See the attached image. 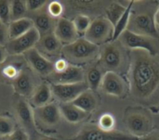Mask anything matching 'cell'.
Masks as SVG:
<instances>
[{"label":"cell","instance_id":"cell-37","mask_svg":"<svg viewBox=\"0 0 159 140\" xmlns=\"http://www.w3.org/2000/svg\"><path fill=\"white\" fill-rule=\"evenodd\" d=\"M140 140H159V128L153 129L151 133L143 138H141Z\"/></svg>","mask_w":159,"mask_h":140},{"label":"cell","instance_id":"cell-12","mask_svg":"<svg viewBox=\"0 0 159 140\" xmlns=\"http://www.w3.org/2000/svg\"><path fill=\"white\" fill-rule=\"evenodd\" d=\"M85 73L80 67L69 65L65 70L61 72H53L48 79L53 83V85H67L84 82Z\"/></svg>","mask_w":159,"mask_h":140},{"label":"cell","instance_id":"cell-35","mask_svg":"<svg viewBox=\"0 0 159 140\" xmlns=\"http://www.w3.org/2000/svg\"><path fill=\"white\" fill-rule=\"evenodd\" d=\"M47 4V1L44 0H29L26 1L27 10L30 11H36L40 8H42Z\"/></svg>","mask_w":159,"mask_h":140},{"label":"cell","instance_id":"cell-32","mask_svg":"<svg viewBox=\"0 0 159 140\" xmlns=\"http://www.w3.org/2000/svg\"><path fill=\"white\" fill-rule=\"evenodd\" d=\"M0 20L6 25H9V23L11 22L10 1L0 0Z\"/></svg>","mask_w":159,"mask_h":140},{"label":"cell","instance_id":"cell-24","mask_svg":"<svg viewBox=\"0 0 159 140\" xmlns=\"http://www.w3.org/2000/svg\"><path fill=\"white\" fill-rule=\"evenodd\" d=\"M103 71L99 66H93L91 67L86 73L85 80L89 85V90L95 92L102 85V78H103Z\"/></svg>","mask_w":159,"mask_h":140},{"label":"cell","instance_id":"cell-15","mask_svg":"<svg viewBox=\"0 0 159 140\" xmlns=\"http://www.w3.org/2000/svg\"><path fill=\"white\" fill-rule=\"evenodd\" d=\"M36 118L48 126H55L61 121V111L58 105L48 103L43 107L37 108L35 112Z\"/></svg>","mask_w":159,"mask_h":140},{"label":"cell","instance_id":"cell-34","mask_svg":"<svg viewBox=\"0 0 159 140\" xmlns=\"http://www.w3.org/2000/svg\"><path fill=\"white\" fill-rule=\"evenodd\" d=\"M8 40V27L0 20V46H6Z\"/></svg>","mask_w":159,"mask_h":140},{"label":"cell","instance_id":"cell-4","mask_svg":"<svg viewBox=\"0 0 159 140\" xmlns=\"http://www.w3.org/2000/svg\"><path fill=\"white\" fill-rule=\"evenodd\" d=\"M64 57L75 63L89 62L99 57L100 46H96L85 38H78L75 42L65 45L61 49Z\"/></svg>","mask_w":159,"mask_h":140},{"label":"cell","instance_id":"cell-19","mask_svg":"<svg viewBox=\"0 0 159 140\" xmlns=\"http://www.w3.org/2000/svg\"><path fill=\"white\" fill-rule=\"evenodd\" d=\"M14 88L18 94L23 97L33 96L34 86L32 76L27 72H21L14 80Z\"/></svg>","mask_w":159,"mask_h":140},{"label":"cell","instance_id":"cell-10","mask_svg":"<svg viewBox=\"0 0 159 140\" xmlns=\"http://www.w3.org/2000/svg\"><path fill=\"white\" fill-rule=\"evenodd\" d=\"M50 88L52 95L61 103H71L79 95L89 89L86 81L75 84L52 85Z\"/></svg>","mask_w":159,"mask_h":140},{"label":"cell","instance_id":"cell-11","mask_svg":"<svg viewBox=\"0 0 159 140\" xmlns=\"http://www.w3.org/2000/svg\"><path fill=\"white\" fill-rule=\"evenodd\" d=\"M101 87L105 94L116 98L124 97L129 90L128 84L123 77L120 74L112 72L104 73Z\"/></svg>","mask_w":159,"mask_h":140},{"label":"cell","instance_id":"cell-5","mask_svg":"<svg viewBox=\"0 0 159 140\" xmlns=\"http://www.w3.org/2000/svg\"><path fill=\"white\" fill-rule=\"evenodd\" d=\"M156 11L144 9L139 12L131 11L128 29L138 34L159 38V30L155 22Z\"/></svg>","mask_w":159,"mask_h":140},{"label":"cell","instance_id":"cell-31","mask_svg":"<svg viewBox=\"0 0 159 140\" xmlns=\"http://www.w3.org/2000/svg\"><path fill=\"white\" fill-rule=\"evenodd\" d=\"M14 123L7 117L0 116V137H10L15 132Z\"/></svg>","mask_w":159,"mask_h":140},{"label":"cell","instance_id":"cell-16","mask_svg":"<svg viewBox=\"0 0 159 140\" xmlns=\"http://www.w3.org/2000/svg\"><path fill=\"white\" fill-rule=\"evenodd\" d=\"M18 118L27 133H33L34 131V116L30 108V105L23 99H20L16 106Z\"/></svg>","mask_w":159,"mask_h":140},{"label":"cell","instance_id":"cell-3","mask_svg":"<svg viewBox=\"0 0 159 140\" xmlns=\"http://www.w3.org/2000/svg\"><path fill=\"white\" fill-rule=\"evenodd\" d=\"M124 122L128 132L139 138L147 136L153 130L152 112L141 106L127 108L124 113Z\"/></svg>","mask_w":159,"mask_h":140},{"label":"cell","instance_id":"cell-26","mask_svg":"<svg viewBox=\"0 0 159 140\" xmlns=\"http://www.w3.org/2000/svg\"><path fill=\"white\" fill-rule=\"evenodd\" d=\"M135 1H129L127 9L125 11V13L123 14V16L121 17V19L118 20V22L115 25L114 27V34H113V40L112 41H116L119 36L128 29L129 26V19H130V15H131V11H132V7L134 5Z\"/></svg>","mask_w":159,"mask_h":140},{"label":"cell","instance_id":"cell-38","mask_svg":"<svg viewBox=\"0 0 159 140\" xmlns=\"http://www.w3.org/2000/svg\"><path fill=\"white\" fill-rule=\"evenodd\" d=\"M69 65L67 64L66 60L64 59H59L55 64H54V72H61L65 70Z\"/></svg>","mask_w":159,"mask_h":140},{"label":"cell","instance_id":"cell-23","mask_svg":"<svg viewBox=\"0 0 159 140\" xmlns=\"http://www.w3.org/2000/svg\"><path fill=\"white\" fill-rule=\"evenodd\" d=\"M51 97H52L51 88L48 85L42 84L34 92L32 96V103L35 107L40 108L48 104L51 99Z\"/></svg>","mask_w":159,"mask_h":140},{"label":"cell","instance_id":"cell-40","mask_svg":"<svg viewBox=\"0 0 159 140\" xmlns=\"http://www.w3.org/2000/svg\"><path fill=\"white\" fill-rule=\"evenodd\" d=\"M155 22H156V25L157 26V28H159V6L157 7V10H156V14H155Z\"/></svg>","mask_w":159,"mask_h":140},{"label":"cell","instance_id":"cell-30","mask_svg":"<svg viewBox=\"0 0 159 140\" xmlns=\"http://www.w3.org/2000/svg\"><path fill=\"white\" fill-rule=\"evenodd\" d=\"M97 125L102 130L113 131L116 127V119L111 113H104L100 117Z\"/></svg>","mask_w":159,"mask_h":140},{"label":"cell","instance_id":"cell-14","mask_svg":"<svg viewBox=\"0 0 159 140\" xmlns=\"http://www.w3.org/2000/svg\"><path fill=\"white\" fill-rule=\"evenodd\" d=\"M54 34L61 41V44L69 45L77 40V32L72 20L61 18L58 20L54 29Z\"/></svg>","mask_w":159,"mask_h":140},{"label":"cell","instance_id":"cell-9","mask_svg":"<svg viewBox=\"0 0 159 140\" xmlns=\"http://www.w3.org/2000/svg\"><path fill=\"white\" fill-rule=\"evenodd\" d=\"M41 35L39 32L34 27L25 34L13 39L7 42V51L12 55H20L24 54L30 49L34 48V46L39 42Z\"/></svg>","mask_w":159,"mask_h":140},{"label":"cell","instance_id":"cell-21","mask_svg":"<svg viewBox=\"0 0 159 140\" xmlns=\"http://www.w3.org/2000/svg\"><path fill=\"white\" fill-rule=\"evenodd\" d=\"M32 28H34V22L30 19L23 18L20 20H13L8 25V39H16L28 33Z\"/></svg>","mask_w":159,"mask_h":140},{"label":"cell","instance_id":"cell-7","mask_svg":"<svg viewBox=\"0 0 159 140\" xmlns=\"http://www.w3.org/2000/svg\"><path fill=\"white\" fill-rule=\"evenodd\" d=\"M69 140H140L129 133L117 130L104 131L97 125H87L79 133Z\"/></svg>","mask_w":159,"mask_h":140},{"label":"cell","instance_id":"cell-13","mask_svg":"<svg viewBox=\"0 0 159 140\" xmlns=\"http://www.w3.org/2000/svg\"><path fill=\"white\" fill-rule=\"evenodd\" d=\"M24 56L29 65L38 74L42 76H49L54 72V64L42 56L37 49L32 48L24 53Z\"/></svg>","mask_w":159,"mask_h":140},{"label":"cell","instance_id":"cell-36","mask_svg":"<svg viewBox=\"0 0 159 140\" xmlns=\"http://www.w3.org/2000/svg\"><path fill=\"white\" fill-rule=\"evenodd\" d=\"M7 140H29V136L24 129L19 128L16 129L10 137H8Z\"/></svg>","mask_w":159,"mask_h":140},{"label":"cell","instance_id":"cell-28","mask_svg":"<svg viewBox=\"0 0 159 140\" xmlns=\"http://www.w3.org/2000/svg\"><path fill=\"white\" fill-rule=\"evenodd\" d=\"M26 12H27L26 1H21V0L10 1V18H11V21L23 19Z\"/></svg>","mask_w":159,"mask_h":140},{"label":"cell","instance_id":"cell-41","mask_svg":"<svg viewBox=\"0 0 159 140\" xmlns=\"http://www.w3.org/2000/svg\"><path fill=\"white\" fill-rule=\"evenodd\" d=\"M7 73L9 76H13V75H14V73H15V69H14V68H12V67L7 68Z\"/></svg>","mask_w":159,"mask_h":140},{"label":"cell","instance_id":"cell-6","mask_svg":"<svg viewBox=\"0 0 159 140\" xmlns=\"http://www.w3.org/2000/svg\"><path fill=\"white\" fill-rule=\"evenodd\" d=\"M128 50L141 49L153 56L159 55V38L135 33L126 30L117 39Z\"/></svg>","mask_w":159,"mask_h":140},{"label":"cell","instance_id":"cell-39","mask_svg":"<svg viewBox=\"0 0 159 140\" xmlns=\"http://www.w3.org/2000/svg\"><path fill=\"white\" fill-rule=\"evenodd\" d=\"M6 58H7V53H6V50L3 46H0V64L3 63L5 60H6Z\"/></svg>","mask_w":159,"mask_h":140},{"label":"cell","instance_id":"cell-18","mask_svg":"<svg viewBox=\"0 0 159 140\" xmlns=\"http://www.w3.org/2000/svg\"><path fill=\"white\" fill-rule=\"evenodd\" d=\"M59 108L61 116L71 124L81 123L89 116V113L81 111L72 103H61Z\"/></svg>","mask_w":159,"mask_h":140},{"label":"cell","instance_id":"cell-2","mask_svg":"<svg viewBox=\"0 0 159 140\" xmlns=\"http://www.w3.org/2000/svg\"><path fill=\"white\" fill-rule=\"evenodd\" d=\"M99 65L103 72L120 74L128 72L129 64V50L116 41H111L102 47L99 55Z\"/></svg>","mask_w":159,"mask_h":140},{"label":"cell","instance_id":"cell-42","mask_svg":"<svg viewBox=\"0 0 159 140\" xmlns=\"http://www.w3.org/2000/svg\"><path fill=\"white\" fill-rule=\"evenodd\" d=\"M39 140H58V139H56V138H40Z\"/></svg>","mask_w":159,"mask_h":140},{"label":"cell","instance_id":"cell-29","mask_svg":"<svg viewBox=\"0 0 159 140\" xmlns=\"http://www.w3.org/2000/svg\"><path fill=\"white\" fill-rule=\"evenodd\" d=\"M92 20L89 16L83 15V14H78L77 16L75 17L73 23L75 25V28L77 32V33H86L87 31L89 30Z\"/></svg>","mask_w":159,"mask_h":140},{"label":"cell","instance_id":"cell-1","mask_svg":"<svg viewBox=\"0 0 159 140\" xmlns=\"http://www.w3.org/2000/svg\"><path fill=\"white\" fill-rule=\"evenodd\" d=\"M127 77L131 98L151 112L159 113V55L129 50Z\"/></svg>","mask_w":159,"mask_h":140},{"label":"cell","instance_id":"cell-8","mask_svg":"<svg viewBox=\"0 0 159 140\" xmlns=\"http://www.w3.org/2000/svg\"><path fill=\"white\" fill-rule=\"evenodd\" d=\"M114 26L105 17H98L92 20L84 38L90 43L101 46L113 40Z\"/></svg>","mask_w":159,"mask_h":140},{"label":"cell","instance_id":"cell-22","mask_svg":"<svg viewBox=\"0 0 159 140\" xmlns=\"http://www.w3.org/2000/svg\"><path fill=\"white\" fill-rule=\"evenodd\" d=\"M34 27L39 32L40 35H46L48 33H51L52 30L55 29L56 23H54V20L52 17H50L48 14H38L34 17Z\"/></svg>","mask_w":159,"mask_h":140},{"label":"cell","instance_id":"cell-33","mask_svg":"<svg viewBox=\"0 0 159 140\" xmlns=\"http://www.w3.org/2000/svg\"><path fill=\"white\" fill-rule=\"evenodd\" d=\"M48 15L50 17H60L62 12H63V6L61 5V2L58 1H52L49 3L48 7Z\"/></svg>","mask_w":159,"mask_h":140},{"label":"cell","instance_id":"cell-20","mask_svg":"<svg viewBox=\"0 0 159 140\" xmlns=\"http://www.w3.org/2000/svg\"><path fill=\"white\" fill-rule=\"evenodd\" d=\"M71 7L76 10L82 11L83 15H87V12H98L102 8H107L111 4L110 1H69Z\"/></svg>","mask_w":159,"mask_h":140},{"label":"cell","instance_id":"cell-27","mask_svg":"<svg viewBox=\"0 0 159 140\" xmlns=\"http://www.w3.org/2000/svg\"><path fill=\"white\" fill-rule=\"evenodd\" d=\"M127 7H124L119 2H111V4L105 9V18L112 23L114 27L125 13Z\"/></svg>","mask_w":159,"mask_h":140},{"label":"cell","instance_id":"cell-25","mask_svg":"<svg viewBox=\"0 0 159 140\" xmlns=\"http://www.w3.org/2000/svg\"><path fill=\"white\" fill-rule=\"evenodd\" d=\"M40 45L43 50L48 54H57L62 49L61 43L54 34V33L43 35L42 38H40Z\"/></svg>","mask_w":159,"mask_h":140},{"label":"cell","instance_id":"cell-17","mask_svg":"<svg viewBox=\"0 0 159 140\" xmlns=\"http://www.w3.org/2000/svg\"><path fill=\"white\" fill-rule=\"evenodd\" d=\"M71 103L73 105H75V107H77L78 109H80L81 111H83L87 113H89L96 110L98 103H99V99H98L96 94L93 91L89 89V90L83 92L81 95H79Z\"/></svg>","mask_w":159,"mask_h":140}]
</instances>
